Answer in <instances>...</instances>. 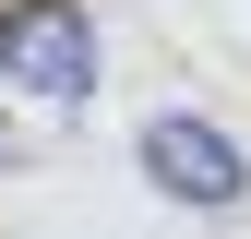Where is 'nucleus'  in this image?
<instances>
[{
  "instance_id": "1",
  "label": "nucleus",
  "mask_w": 251,
  "mask_h": 239,
  "mask_svg": "<svg viewBox=\"0 0 251 239\" xmlns=\"http://www.w3.org/2000/svg\"><path fill=\"white\" fill-rule=\"evenodd\" d=\"M96 24H84V0H12L0 12V72L24 84V96H48V108H84L96 96Z\"/></svg>"
},
{
  "instance_id": "3",
  "label": "nucleus",
  "mask_w": 251,
  "mask_h": 239,
  "mask_svg": "<svg viewBox=\"0 0 251 239\" xmlns=\"http://www.w3.org/2000/svg\"><path fill=\"white\" fill-rule=\"evenodd\" d=\"M0 167H12V156H0Z\"/></svg>"
},
{
  "instance_id": "2",
  "label": "nucleus",
  "mask_w": 251,
  "mask_h": 239,
  "mask_svg": "<svg viewBox=\"0 0 251 239\" xmlns=\"http://www.w3.org/2000/svg\"><path fill=\"white\" fill-rule=\"evenodd\" d=\"M144 179L168 203H192V215H239L251 203V156L215 132V120H192V108H155L144 120Z\"/></svg>"
}]
</instances>
